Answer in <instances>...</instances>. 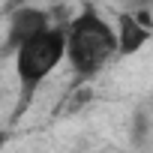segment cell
I'll return each instance as SVG.
<instances>
[{
	"label": "cell",
	"instance_id": "cell-8",
	"mask_svg": "<svg viewBox=\"0 0 153 153\" xmlns=\"http://www.w3.org/2000/svg\"><path fill=\"white\" fill-rule=\"evenodd\" d=\"M24 3H36V0H9L6 9H12V6H24Z\"/></svg>",
	"mask_w": 153,
	"mask_h": 153
},
{
	"label": "cell",
	"instance_id": "cell-6",
	"mask_svg": "<svg viewBox=\"0 0 153 153\" xmlns=\"http://www.w3.org/2000/svg\"><path fill=\"white\" fill-rule=\"evenodd\" d=\"M90 99H93V90H90V87H78V90H72V93H69V102H66V108L75 114L78 108H84Z\"/></svg>",
	"mask_w": 153,
	"mask_h": 153
},
{
	"label": "cell",
	"instance_id": "cell-5",
	"mask_svg": "<svg viewBox=\"0 0 153 153\" xmlns=\"http://www.w3.org/2000/svg\"><path fill=\"white\" fill-rule=\"evenodd\" d=\"M147 135H150V114L144 108H138L132 114V144H141Z\"/></svg>",
	"mask_w": 153,
	"mask_h": 153
},
{
	"label": "cell",
	"instance_id": "cell-1",
	"mask_svg": "<svg viewBox=\"0 0 153 153\" xmlns=\"http://www.w3.org/2000/svg\"><path fill=\"white\" fill-rule=\"evenodd\" d=\"M69 33V45H66V60L72 66V72L78 78H93L105 69V63L120 54V39L114 33V27L93 9L84 6L66 24Z\"/></svg>",
	"mask_w": 153,
	"mask_h": 153
},
{
	"label": "cell",
	"instance_id": "cell-4",
	"mask_svg": "<svg viewBox=\"0 0 153 153\" xmlns=\"http://www.w3.org/2000/svg\"><path fill=\"white\" fill-rule=\"evenodd\" d=\"M150 36H153V30H150L147 24H141L135 12H126V9H120V15H117L120 57H129V54L141 51V48H144V42H150Z\"/></svg>",
	"mask_w": 153,
	"mask_h": 153
},
{
	"label": "cell",
	"instance_id": "cell-3",
	"mask_svg": "<svg viewBox=\"0 0 153 153\" xmlns=\"http://www.w3.org/2000/svg\"><path fill=\"white\" fill-rule=\"evenodd\" d=\"M51 18L54 12L48 9H39L33 3H24V6H12L6 9V54H15L27 39H33L36 33L48 30L51 27Z\"/></svg>",
	"mask_w": 153,
	"mask_h": 153
},
{
	"label": "cell",
	"instance_id": "cell-7",
	"mask_svg": "<svg viewBox=\"0 0 153 153\" xmlns=\"http://www.w3.org/2000/svg\"><path fill=\"white\" fill-rule=\"evenodd\" d=\"M120 9L135 12V9H153V0H120Z\"/></svg>",
	"mask_w": 153,
	"mask_h": 153
},
{
	"label": "cell",
	"instance_id": "cell-2",
	"mask_svg": "<svg viewBox=\"0 0 153 153\" xmlns=\"http://www.w3.org/2000/svg\"><path fill=\"white\" fill-rule=\"evenodd\" d=\"M66 45H69L66 24H51L48 30H42V33H36L33 39H27V42L12 54V60H15V75H18V84H21L18 114H24V108H27L30 99L36 96V87L60 66V60L66 57Z\"/></svg>",
	"mask_w": 153,
	"mask_h": 153
}]
</instances>
